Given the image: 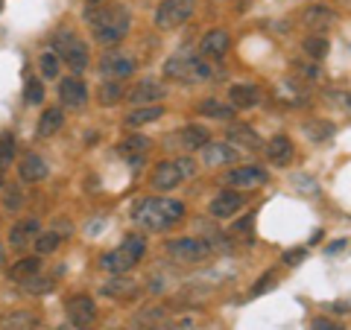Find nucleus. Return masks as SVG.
<instances>
[{
	"mask_svg": "<svg viewBox=\"0 0 351 330\" xmlns=\"http://www.w3.org/2000/svg\"><path fill=\"white\" fill-rule=\"evenodd\" d=\"M304 257V251L299 249V251H287V255H284V263H290V266H293V263H299Z\"/></svg>",
	"mask_w": 351,
	"mask_h": 330,
	"instance_id": "nucleus-43",
	"label": "nucleus"
},
{
	"mask_svg": "<svg viewBox=\"0 0 351 330\" xmlns=\"http://www.w3.org/2000/svg\"><path fill=\"white\" fill-rule=\"evenodd\" d=\"M59 100L68 105V108H82L88 100V88L80 76H64L59 82Z\"/></svg>",
	"mask_w": 351,
	"mask_h": 330,
	"instance_id": "nucleus-13",
	"label": "nucleus"
},
{
	"mask_svg": "<svg viewBox=\"0 0 351 330\" xmlns=\"http://www.w3.org/2000/svg\"><path fill=\"white\" fill-rule=\"evenodd\" d=\"M199 114L202 117H211V120H232L234 117V108L226 105V103H219V100H214V97H208V100L199 103Z\"/></svg>",
	"mask_w": 351,
	"mask_h": 330,
	"instance_id": "nucleus-31",
	"label": "nucleus"
},
{
	"mask_svg": "<svg viewBox=\"0 0 351 330\" xmlns=\"http://www.w3.org/2000/svg\"><path fill=\"white\" fill-rule=\"evenodd\" d=\"M62 123H64V114L59 112V108H47V112L41 114V120H38V138H53V135H59Z\"/></svg>",
	"mask_w": 351,
	"mask_h": 330,
	"instance_id": "nucleus-29",
	"label": "nucleus"
},
{
	"mask_svg": "<svg viewBox=\"0 0 351 330\" xmlns=\"http://www.w3.org/2000/svg\"><path fill=\"white\" fill-rule=\"evenodd\" d=\"M302 71H304L307 79H319V68H316V64H311V68H302Z\"/></svg>",
	"mask_w": 351,
	"mask_h": 330,
	"instance_id": "nucleus-44",
	"label": "nucleus"
},
{
	"mask_svg": "<svg viewBox=\"0 0 351 330\" xmlns=\"http://www.w3.org/2000/svg\"><path fill=\"white\" fill-rule=\"evenodd\" d=\"M272 287H276V275L267 272V275L261 278V283H255V287H252V295H263V292L272 290Z\"/></svg>",
	"mask_w": 351,
	"mask_h": 330,
	"instance_id": "nucleus-41",
	"label": "nucleus"
},
{
	"mask_svg": "<svg viewBox=\"0 0 351 330\" xmlns=\"http://www.w3.org/2000/svg\"><path fill=\"white\" fill-rule=\"evenodd\" d=\"M331 310L334 313H348V304L346 301H337V304H331Z\"/></svg>",
	"mask_w": 351,
	"mask_h": 330,
	"instance_id": "nucleus-45",
	"label": "nucleus"
},
{
	"mask_svg": "<svg viewBox=\"0 0 351 330\" xmlns=\"http://www.w3.org/2000/svg\"><path fill=\"white\" fill-rule=\"evenodd\" d=\"M161 117H164V108H161L158 103L141 105V108H135V112L126 114V126H129V129H141V126L156 123V120H161Z\"/></svg>",
	"mask_w": 351,
	"mask_h": 330,
	"instance_id": "nucleus-24",
	"label": "nucleus"
},
{
	"mask_svg": "<svg viewBox=\"0 0 351 330\" xmlns=\"http://www.w3.org/2000/svg\"><path fill=\"white\" fill-rule=\"evenodd\" d=\"M311 330H346V327L331 322V318H313V327Z\"/></svg>",
	"mask_w": 351,
	"mask_h": 330,
	"instance_id": "nucleus-42",
	"label": "nucleus"
},
{
	"mask_svg": "<svg viewBox=\"0 0 351 330\" xmlns=\"http://www.w3.org/2000/svg\"><path fill=\"white\" fill-rule=\"evenodd\" d=\"M38 316L32 310H12L0 316V330H36Z\"/></svg>",
	"mask_w": 351,
	"mask_h": 330,
	"instance_id": "nucleus-22",
	"label": "nucleus"
},
{
	"mask_svg": "<svg viewBox=\"0 0 351 330\" xmlns=\"http://www.w3.org/2000/svg\"><path fill=\"white\" fill-rule=\"evenodd\" d=\"M228 100H232V108L246 112V108H255L261 103V88L252 82H237V85H232V91H228Z\"/></svg>",
	"mask_w": 351,
	"mask_h": 330,
	"instance_id": "nucleus-17",
	"label": "nucleus"
},
{
	"mask_svg": "<svg viewBox=\"0 0 351 330\" xmlns=\"http://www.w3.org/2000/svg\"><path fill=\"white\" fill-rule=\"evenodd\" d=\"M164 76L167 79H176V82H188V85H193V82H208L211 79V64L208 62H202V59H196V56H173V59H167V64H164Z\"/></svg>",
	"mask_w": 351,
	"mask_h": 330,
	"instance_id": "nucleus-4",
	"label": "nucleus"
},
{
	"mask_svg": "<svg viewBox=\"0 0 351 330\" xmlns=\"http://www.w3.org/2000/svg\"><path fill=\"white\" fill-rule=\"evenodd\" d=\"M138 263H141V260L132 257L123 246L114 249V251H106V255L100 257V266H103L106 272H112V275H126L129 269H135Z\"/></svg>",
	"mask_w": 351,
	"mask_h": 330,
	"instance_id": "nucleus-19",
	"label": "nucleus"
},
{
	"mask_svg": "<svg viewBox=\"0 0 351 330\" xmlns=\"http://www.w3.org/2000/svg\"><path fill=\"white\" fill-rule=\"evenodd\" d=\"M228 140H234L240 149H249V152L261 149L258 131H255V129H249V126H232V129H228Z\"/></svg>",
	"mask_w": 351,
	"mask_h": 330,
	"instance_id": "nucleus-28",
	"label": "nucleus"
},
{
	"mask_svg": "<svg viewBox=\"0 0 351 330\" xmlns=\"http://www.w3.org/2000/svg\"><path fill=\"white\" fill-rule=\"evenodd\" d=\"M64 310H68V318L73 327H82V330H91V325L97 322V304L91 295H71L68 304H64Z\"/></svg>",
	"mask_w": 351,
	"mask_h": 330,
	"instance_id": "nucleus-9",
	"label": "nucleus"
},
{
	"mask_svg": "<svg viewBox=\"0 0 351 330\" xmlns=\"http://www.w3.org/2000/svg\"><path fill=\"white\" fill-rule=\"evenodd\" d=\"M88 3H91V6H100V3H106V0H88Z\"/></svg>",
	"mask_w": 351,
	"mask_h": 330,
	"instance_id": "nucleus-47",
	"label": "nucleus"
},
{
	"mask_svg": "<svg viewBox=\"0 0 351 330\" xmlns=\"http://www.w3.org/2000/svg\"><path fill=\"white\" fill-rule=\"evenodd\" d=\"M18 175L24 179L27 184H36V181H44L47 179V164H44L41 155H36V152H29V155L21 158L18 164Z\"/></svg>",
	"mask_w": 351,
	"mask_h": 330,
	"instance_id": "nucleus-20",
	"label": "nucleus"
},
{
	"mask_svg": "<svg viewBox=\"0 0 351 330\" xmlns=\"http://www.w3.org/2000/svg\"><path fill=\"white\" fill-rule=\"evenodd\" d=\"M138 68V62L129 56V53H120V50H108L106 56L100 59V73H103V79H117V82H123L129 79L132 73H135Z\"/></svg>",
	"mask_w": 351,
	"mask_h": 330,
	"instance_id": "nucleus-8",
	"label": "nucleus"
},
{
	"mask_svg": "<svg viewBox=\"0 0 351 330\" xmlns=\"http://www.w3.org/2000/svg\"><path fill=\"white\" fill-rule=\"evenodd\" d=\"M267 158H269V164H276V167H287L293 161V140L287 135H276L267 144Z\"/></svg>",
	"mask_w": 351,
	"mask_h": 330,
	"instance_id": "nucleus-21",
	"label": "nucleus"
},
{
	"mask_svg": "<svg viewBox=\"0 0 351 330\" xmlns=\"http://www.w3.org/2000/svg\"><path fill=\"white\" fill-rule=\"evenodd\" d=\"M302 47H304V53H307V56H311L313 62H319V59L328 56V41H325L322 36H307Z\"/></svg>",
	"mask_w": 351,
	"mask_h": 330,
	"instance_id": "nucleus-35",
	"label": "nucleus"
},
{
	"mask_svg": "<svg viewBox=\"0 0 351 330\" xmlns=\"http://www.w3.org/2000/svg\"><path fill=\"white\" fill-rule=\"evenodd\" d=\"M24 287H27V292H47V290L53 287V281H47V278H36V275H32V278L24 281Z\"/></svg>",
	"mask_w": 351,
	"mask_h": 330,
	"instance_id": "nucleus-40",
	"label": "nucleus"
},
{
	"mask_svg": "<svg viewBox=\"0 0 351 330\" xmlns=\"http://www.w3.org/2000/svg\"><path fill=\"white\" fill-rule=\"evenodd\" d=\"M173 140L179 144L182 149H202L208 140H211V131H208L205 126H199V123H193V126H184V129H179L173 135Z\"/></svg>",
	"mask_w": 351,
	"mask_h": 330,
	"instance_id": "nucleus-18",
	"label": "nucleus"
},
{
	"mask_svg": "<svg viewBox=\"0 0 351 330\" xmlns=\"http://www.w3.org/2000/svg\"><path fill=\"white\" fill-rule=\"evenodd\" d=\"M85 18L91 21L94 41L103 44V47H114V44L123 41L129 36V29H132V12L123 3H108V6L100 3Z\"/></svg>",
	"mask_w": 351,
	"mask_h": 330,
	"instance_id": "nucleus-1",
	"label": "nucleus"
},
{
	"mask_svg": "<svg viewBox=\"0 0 351 330\" xmlns=\"http://www.w3.org/2000/svg\"><path fill=\"white\" fill-rule=\"evenodd\" d=\"M302 24L307 27V29H328L331 24H337V15L331 12L328 6H307L304 12H302Z\"/></svg>",
	"mask_w": 351,
	"mask_h": 330,
	"instance_id": "nucleus-23",
	"label": "nucleus"
},
{
	"mask_svg": "<svg viewBox=\"0 0 351 330\" xmlns=\"http://www.w3.org/2000/svg\"><path fill=\"white\" fill-rule=\"evenodd\" d=\"M304 131H307V138L311 140H325V138L334 135V126L331 123H307Z\"/></svg>",
	"mask_w": 351,
	"mask_h": 330,
	"instance_id": "nucleus-39",
	"label": "nucleus"
},
{
	"mask_svg": "<svg viewBox=\"0 0 351 330\" xmlns=\"http://www.w3.org/2000/svg\"><path fill=\"white\" fill-rule=\"evenodd\" d=\"M240 207H243V196L237 190H223L219 196H214V202L208 205V211H211L214 219H232Z\"/></svg>",
	"mask_w": 351,
	"mask_h": 330,
	"instance_id": "nucleus-15",
	"label": "nucleus"
},
{
	"mask_svg": "<svg viewBox=\"0 0 351 330\" xmlns=\"http://www.w3.org/2000/svg\"><path fill=\"white\" fill-rule=\"evenodd\" d=\"M123 249H126V251H129V255L135 257V260H141V257L147 255V240L141 237V234H129V237L123 240Z\"/></svg>",
	"mask_w": 351,
	"mask_h": 330,
	"instance_id": "nucleus-37",
	"label": "nucleus"
},
{
	"mask_svg": "<svg viewBox=\"0 0 351 330\" xmlns=\"http://www.w3.org/2000/svg\"><path fill=\"white\" fill-rule=\"evenodd\" d=\"M196 175V161L191 158H176V161H161L156 170H152V187L161 193L176 190L179 184H184L188 179Z\"/></svg>",
	"mask_w": 351,
	"mask_h": 330,
	"instance_id": "nucleus-3",
	"label": "nucleus"
},
{
	"mask_svg": "<svg viewBox=\"0 0 351 330\" xmlns=\"http://www.w3.org/2000/svg\"><path fill=\"white\" fill-rule=\"evenodd\" d=\"M38 68H41L44 79H59V56L56 53H44L38 59Z\"/></svg>",
	"mask_w": 351,
	"mask_h": 330,
	"instance_id": "nucleus-36",
	"label": "nucleus"
},
{
	"mask_svg": "<svg viewBox=\"0 0 351 330\" xmlns=\"http://www.w3.org/2000/svg\"><path fill=\"white\" fill-rule=\"evenodd\" d=\"M135 327L138 330H173V322L164 307H144L135 318Z\"/></svg>",
	"mask_w": 351,
	"mask_h": 330,
	"instance_id": "nucleus-16",
	"label": "nucleus"
},
{
	"mask_svg": "<svg viewBox=\"0 0 351 330\" xmlns=\"http://www.w3.org/2000/svg\"><path fill=\"white\" fill-rule=\"evenodd\" d=\"M196 12V0H161L156 9V27L158 29H176L188 24Z\"/></svg>",
	"mask_w": 351,
	"mask_h": 330,
	"instance_id": "nucleus-5",
	"label": "nucleus"
},
{
	"mask_svg": "<svg viewBox=\"0 0 351 330\" xmlns=\"http://www.w3.org/2000/svg\"><path fill=\"white\" fill-rule=\"evenodd\" d=\"M62 243V234L59 231H38L36 234V255H50L56 251Z\"/></svg>",
	"mask_w": 351,
	"mask_h": 330,
	"instance_id": "nucleus-33",
	"label": "nucleus"
},
{
	"mask_svg": "<svg viewBox=\"0 0 351 330\" xmlns=\"http://www.w3.org/2000/svg\"><path fill=\"white\" fill-rule=\"evenodd\" d=\"M129 94V103L135 105H152V103H161L164 97H167V91H164V85L158 79H141Z\"/></svg>",
	"mask_w": 351,
	"mask_h": 330,
	"instance_id": "nucleus-12",
	"label": "nucleus"
},
{
	"mask_svg": "<svg viewBox=\"0 0 351 330\" xmlns=\"http://www.w3.org/2000/svg\"><path fill=\"white\" fill-rule=\"evenodd\" d=\"M240 152L226 144V140H208V144L202 147V161L208 164V167H223V164H237Z\"/></svg>",
	"mask_w": 351,
	"mask_h": 330,
	"instance_id": "nucleus-11",
	"label": "nucleus"
},
{
	"mask_svg": "<svg viewBox=\"0 0 351 330\" xmlns=\"http://www.w3.org/2000/svg\"><path fill=\"white\" fill-rule=\"evenodd\" d=\"M24 100L29 105L44 103V85H41V79H27V85H24Z\"/></svg>",
	"mask_w": 351,
	"mask_h": 330,
	"instance_id": "nucleus-38",
	"label": "nucleus"
},
{
	"mask_svg": "<svg viewBox=\"0 0 351 330\" xmlns=\"http://www.w3.org/2000/svg\"><path fill=\"white\" fill-rule=\"evenodd\" d=\"M103 292L108 295V299H129V295L138 292V283L132 278H126V275H114L112 281L103 283Z\"/></svg>",
	"mask_w": 351,
	"mask_h": 330,
	"instance_id": "nucleus-26",
	"label": "nucleus"
},
{
	"mask_svg": "<svg viewBox=\"0 0 351 330\" xmlns=\"http://www.w3.org/2000/svg\"><path fill=\"white\" fill-rule=\"evenodd\" d=\"M135 225H141L144 231H170L176 223L184 219V205L179 199H167V196H147L135 205Z\"/></svg>",
	"mask_w": 351,
	"mask_h": 330,
	"instance_id": "nucleus-2",
	"label": "nucleus"
},
{
	"mask_svg": "<svg viewBox=\"0 0 351 330\" xmlns=\"http://www.w3.org/2000/svg\"><path fill=\"white\" fill-rule=\"evenodd\" d=\"M126 97V88H123V82H117V79H106L103 85H100V103L103 105H114V103H120Z\"/></svg>",
	"mask_w": 351,
	"mask_h": 330,
	"instance_id": "nucleus-32",
	"label": "nucleus"
},
{
	"mask_svg": "<svg viewBox=\"0 0 351 330\" xmlns=\"http://www.w3.org/2000/svg\"><path fill=\"white\" fill-rule=\"evenodd\" d=\"M56 53H59V59L68 64V68L73 71V76H80L85 68H88V47H85V41H80L73 36V32L64 29L62 36L56 38Z\"/></svg>",
	"mask_w": 351,
	"mask_h": 330,
	"instance_id": "nucleus-6",
	"label": "nucleus"
},
{
	"mask_svg": "<svg viewBox=\"0 0 351 330\" xmlns=\"http://www.w3.org/2000/svg\"><path fill=\"white\" fill-rule=\"evenodd\" d=\"M164 251L179 260V263H202L211 257V246L205 243V240H193V237H182V240H170Z\"/></svg>",
	"mask_w": 351,
	"mask_h": 330,
	"instance_id": "nucleus-7",
	"label": "nucleus"
},
{
	"mask_svg": "<svg viewBox=\"0 0 351 330\" xmlns=\"http://www.w3.org/2000/svg\"><path fill=\"white\" fill-rule=\"evenodd\" d=\"M228 187H237V190H258L269 181V173L261 170V167H237L232 173H226L223 179Z\"/></svg>",
	"mask_w": 351,
	"mask_h": 330,
	"instance_id": "nucleus-10",
	"label": "nucleus"
},
{
	"mask_svg": "<svg viewBox=\"0 0 351 330\" xmlns=\"http://www.w3.org/2000/svg\"><path fill=\"white\" fill-rule=\"evenodd\" d=\"M117 149H120V155H126L132 164H141V161H144V155H147V149H149V140L144 135H132Z\"/></svg>",
	"mask_w": 351,
	"mask_h": 330,
	"instance_id": "nucleus-27",
	"label": "nucleus"
},
{
	"mask_svg": "<svg viewBox=\"0 0 351 330\" xmlns=\"http://www.w3.org/2000/svg\"><path fill=\"white\" fill-rule=\"evenodd\" d=\"M3 263H6V249L0 246V266H3Z\"/></svg>",
	"mask_w": 351,
	"mask_h": 330,
	"instance_id": "nucleus-46",
	"label": "nucleus"
},
{
	"mask_svg": "<svg viewBox=\"0 0 351 330\" xmlns=\"http://www.w3.org/2000/svg\"><path fill=\"white\" fill-rule=\"evenodd\" d=\"M64 330H82V327H73V325H71V327H64Z\"/></svg>",
	"mask_w": 351,
	"mask_h": 330,
	"instance_id": "nucleus-48",
	"label": "nucleus"
},
{
	"mask_svg": "<svg viewBox=\"0 0 351 330\" xmlns=\"http://www.w3.org/2000/svg\"><path fill=\"white\" fill-rule=\"evenodd\" d=\"M41 272V257H21L18 263H12V269H9V278L12 281H21L24 283L27 278Z\"/></svg>",
	"mask_w": 351,
	"mask_h": 330,
	"instance_id": "nucleus-30",
	"label": "nucleus"
},
{
	"mask_svg": "<svg viewBox=\"0 0 351 330\" xmlns=\"http://www.w3.org/2000/svg\"><path fill=\"white\" fill-rule=\"evenodd\" d=\"M15 152H18L15 135H12V131H3V135H0V170L9 167V164L15 161Z\"/></svg>",
	"mask_w": 351,
	"mask_h": 330,
	"instance_id": "nucleus-34",
	"label": "nucleus"
},
{
	"mask_svg": "<svg viewBox=\"0 0 351 330\" xmlns=\"http://www.w3.org/2000/svg\"><path fill=\"white\" fill-rule=\"evenodd\" d=\"M38 231H41L38 219H24V223L12 225V231H9V243H12V249H24L29 240H36Z\"/></svg>",
	"mask_w": 351,
	"mask_h": 330,
	"instance_id": "nucleus-25",
	"label": "nucleus"
},
{
	"mask_svg": "<svg viewBox=\"0 0 351 330\" xmlns=\"http://www.w3.org/2000/svg\"><path fill=\"white\" fill-rule=\"evenodd\" d=\"M228 47H232V36H228L226 29H211V32H205L202 41H199V53L208 59H223Z\"/></svg>",
	"mask_w": 351,
	"mask_h": 330,
	"instance_id": "nucleus-14",
	"label": "nucleus"
}]
</instances>
